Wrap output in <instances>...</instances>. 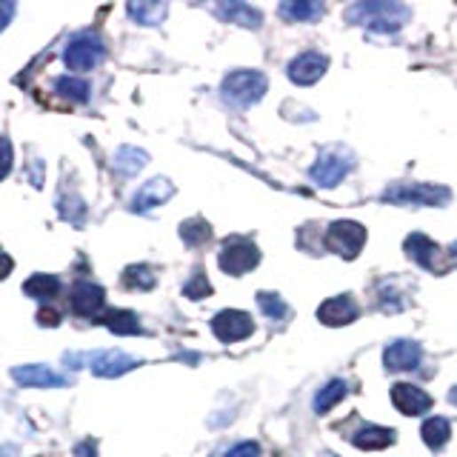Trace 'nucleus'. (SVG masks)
<instances>
[{
  "label": "nucleus",
  "mask_w": 457,
  "mask_h": 457,
  "mask_svg": "<svg viewBox=\"0 0 457 457\" xmlns=\"http://www.w3.org/2000/svg\"><path fill=\"white\" fill-rule=\"evenodd\" d=\"M257 264H260L257 246L249 243V240H240V238L229 240V243L224 246V252L217 255V266H220V272L232 274V278H238V274L252 272Z\"/></svg>",
  "instance_id": "nucleus-8"
},
{
  "label": "nucleus",
  "mask_w": 457,
  "mask_h": 457,
  "mask_svg": "<svg viewBox=\"0 0 457 457\" xmlns=\"http://www.w3.org/2000/svg\"><path fill=\"white\" fill-rule=\"evenodd\" d=\"M212 332L220 343H240L246 337H252L255 320L240 309H224L212 318Z\"/></svg>",
  "instance_id": "nucleus-9"
},
{
  "label": "nucleus",
  "mask_w": 457,
  "mask_h": 457,
  "mask_svg": "<svg viewBox=\"0 0 457 457\" xmlns=\"http://www.w3.org/2000/svg\"><path fill=\"white\" fill-rule=\"evenodd\" d=\"M183 295H186L189 300H206L209 295H212V283H209L203 269L194 272V278L186 286H183Z\"/></svg>",
  "instance_id": "nucleus-32"
},
{
  "label": "nucleus",
  "mask_w": 457,
  "mask_h": 457,
  "mask_svg": "<svg viewBox=\"0 0 457 457\" xmlns=\"http://www.w3.org/2000/svg\"><path fill=\"white\" fill-rule=\"evenodd\" d=\"M12 381L20 383V386H29V389H67L72 381L67 374L55 372L51 366L43 363H26V366H15L12 369Z\"/></svg>",
  "instance_id": "nucleus-10"
},
{
  "label": "nucleus",
  "mask_w": 457,
  "mask_h": 457,
  "mask_svg": "<svg viewBox=\"0 0 457 457\" xmlns=\"http://www.w3.org/2000/svg\"><path fill=\"white\" fill-rule=\"evenodd\" d=\"M121 283H123V289L149 292V289H154V283H158V278H154L152 266H146V264H138V266H129V269L123 272Z\"/></svg>",
  "instance_id": "nucleus-27"
},
{
  "label": "nucleus",
  "mask_w": 457,
  "mask_h": 457,
  "mask_svg": "<svg viewBox=\"0 0 457 457\" xmlns=\"http://www.w3.org/2000/svg\"><path fill=\"white\" fill-rule=\"evenodd\" d=\"M358 315H360V309H358L355 297H351V295L329 297L318 309V320L323 326H349L351 320H358Z\"/></svg>",
  "instance_id": "nucleus-15"
},
{
  "label": "nucleus",
  "mask_w": 457,
  "mask_h": 457,
  "mask_svg": "<svg viewBox=\"0 0 457 457\" xmlns=\"http://www.w3.org/2000/svg\"><path fill=\"white\" fill-rule=\"evenodd\" d=\"M29 175H32V186L43 189V161H32L29 163Z\"/></svg>",
  "instance_id": "nucleus-36"
},
{
  "label": "nucleus",
  "mask_w": 457,
  "mask_h": 457,
  "mask_svg": "<svg viewBox=\"0 0 457 457\" xmlns=\"http://www.w3.org/2000/svg\"><path fill=\"white\" fill-rule=\"evenodd\" d=\"M106 58V43L98 32H81L75 35L72 41L63 49V63L72 72H89L95 69L98 63Z\"/></svg>",
  "instance_id": "nucleus-4"
},
{
  "label": "nucleus",
  "mask_w": 457,
  "mask_h": 457,
  "mask_svg": "<svg viewBox=\"0 0 457 457\" xmlns=\"http://www.w3.org/2000/svg\"><path fill=\"white\" fill-rule=\"evenodd\" d=\"M67 363H86L91 366V372H95L98 377H121L126 372H132L140 366L138 358L126 355V351L121 349H109V351H86V355H77V351H69L67 355ZM77 366V369H81Z\"/></svg>",
  "instance_id": "nucleus-5"
},
{
  "label": "nucleus",
  "mask_w": 457,
  "mask_h": 457,
  "mask_svg": "<svg viewBox=\"0 0 457 457\" xmlns=\"http://www.w3.org/2000/svg\"><path fill=\"white\" fill-rule=\"evenodd\" d=\"M172 194H175V186L166 177H152L149 183H143L140 192L132 198V212L146 215L149 209L163 206L169 198H172Z\"/></svg>",
  "instance_id": "nucleus-16"
},
{
  "label": "nucleus",
  "mask_w": 457,
  "mask_h": 457,
  "mask_svg": "<svg viewBox=\"0 0 457 457\" xmlns=\"http://www.w3.org/2000/svg\"><path fill=\"white\" fill-rule=\"evenodd\" d=\"M58 215L72 226H81L86 220V203L77 192H63L58 194Z\"/></svg>",
  "instance_id": "nucleus-26"
},
{
  "label": "nucleus",
  "mask_w": 457,
  "mask_h": 457,
  "mask_svg": "<svg viewBox=\"0 0 457 457\" xmlns=\"http://www.w3.org/2000/svg\"><path fill=\"white\" fill-rule=\"evenodd\" d=\"M269 89V81L264 72L257 69H238L226 75V81L220 83V95H224L226 103H232V106L238 109H249L255 106V103L266 95Z\"/></svg>",
  "instance_id": "nucleus-1"
},
{
  "label": "nucleus",
  "mask_w": 457,
  "mask_h": 457,
  "mask_svg": "<svg viewBox=\"0 0 457 457\" xmlns=\"http://www.w3.org/2000/svg\"><path fill=\"white\" fill-rule=\"evenodd\" d=\"M23 292L35 300H51L60 292V278L58 274H46V272L32 274V278L23 283Z\"/></svg>",
  "instance_id": "nucleus-25"
},
{
  "label": "nucleus",
  "mask_w": 457,
  "mask_h": 457,
  "mask_svg": "<svg viewBox=\"0 0 457 457\" xmlns=\"http://www.w3.org/2000/svg\"><path fill=\"white\" fill-rule=\"evenodd\" d=\"M15 446H0V457H15Z\"/></svg>",
  "instance_id": "nucleus-40"
},
{
  "label": "nucleus",
  "mask_w": 457,
  "mask_h": 457,
  "mask_svg": "<svg viewBox=\"0 0 457 457\" xmlns=\"http://www.w3.org/2000/svg\"><path fill=\"white\" fill-rule=\"evenodd\" d=\"M383 201L398 206H446L452 192L435 183H395L383 192Z\"/></svg>",
  "instance_id": "nucleus-3"
},
{
  "label": "nucleus",
  "mask_w": 457,
  "mask_h": 457,
  "mask_svg": "<svg viewBox=\"0 0 457 457\" xmlns=\"http://www.w3.org/2000/svg\"><path fill=\"white\" fill-rule=\"evenodd\" d=\"M18 15V6L12 4V0H0V32L6 29V26L12 23V18Z\"/></svg>",
  "instance_id": "nucleus-35"
},
{
  "label": "nucleus",
  "mask_w": 457,
  "mask_h": 457,
  "mask_svg": "<svg viewBox=\"0 0 457 457\" xmlns=\"http://www.w3.org/2000/svg\"><path fill=\"white\" fill-rule=\"evenodd\" d=\"M421 435H423V443H426L429 449L440 452V449L449 443V437H452V423L446 421V417H440V414L426 417V423H423V429H421Z\"/></svg>",
  "instance_id": "nucleus-23"
},
{
  "label": "nucleus",
  "mask_w": 457,
  "mask_h": 457,
  "mask_svg": "<svg viewBox=\"0 0 457 457\" xmlns=\"http://www.w3.org/2000/svg\"><path fill=\"white\" fill-rule=\"evenodd\" d=\"M226 457H260V446L255 440H243V443H234V446L226 452Z\"/></svg>",
  "instance_id": "nucleus-34"
},
{
  "label": "nucleus",
  "mask_w": 457,
  "mask_h": 457,
  "mask_svg": "<svg viewBox=\"0 0 457 457\" xmlns=\"http://www.w3.org/2000/svg\"><path fill=\"white\" fill-rule=\"evenodd\" d=\"M55 89L60 91L63 98H72L77 103H86L89 91H91V86L83 81V77H60V81H55Z\"/></svg>",
  "instance_id": "nucleus-31"
},
{
  "label": "nucleus",
  "mask_w": 457,
  "mask_h": 457,
  "mask_svg": "<svg viewBox=\"0 0 457 457\" xmlns=\"http://www.w3.org/2000/svg\"><path fill=\"white\" fill-rule=\"evenodd\" d=\"M391 403H395V409L400 414H409V417L426 414L435 406L432 395L423 391L421 386H414V383H395L391 386Z\"/></svg>",
  "instance_id": "nucleus-12"
},
{
  "label": "nucleus",
  "mask_w": 457,
  "mask_h": 457,
  "mask_svg": "<svg viewBox=\"0 0 457 457\" xmlns=\"http://www.w3.org/2000/svg\"><path fill=\"white\" fill-rule=\"evenodd\" d=\"M15 269V260H12L6 252H0V280L4 278H9V272Z\"/></svg>",
  "instance_id": "nucleus-39"
},
{
  "label": "nucleus",
  "mask_w": 457,
  "mask_h": 457,
  "mask_svg": "<svg viewBox=\"0 0 457 457\" xmlns=\"http://www.w3.org/2000/svg\"><path fill=\"white\" fill-rule=\"evenodd\" d=\"M257 306H260V311H264L269 320L289 318V306H286L283 297L274 295V292H257Z\"/></svg>",
  "instance_id": "nucleus-30"
},
{
  "label": "nucleus",
  "mask_w": 457,
  "mask_h": 457,
  "mask_svg": "<svg viewBox=\"0 0 457 457\" xmlns=\"http://www.w3.org/2000/svg\"><path fill=\"white\" fill-rule=\"evenodd\" d=\"M75 457H98V443H95V440H83V443H77Z\"/></svg>",
  "instance_id": "nucleus-37"
},
{
  "label": "nucleus",
  "mask_w": 457,
  "mask_h": 457,
  "mask_svg": "<svg viewBox=\"0 0 457 457\" xmlns=\"http://www.w3.org/2000/svg\"><path fill=\"white\" fill-rule=\"evenodd\" d=\"M180 240L189 246V249H201V246H206L209 240H212V226L206 224V220L201 217H189L180 224Z\"/></svg>",
  "instance_id": "nucleus-24"
},
{
  "label": "nucleus",
  "mask_w": 457,
  "mask_h": 457,
  "mask_svg": "<svg viewBox=\"0 0 457 457\" xmlns=\"http://www.w3.org/2000/svg\"><path fill=\"white\" fill-rule=\"evenodd\" d=\"M423 360V349L414 341H395L383 351V366L389 372H412Z\"/></svg>",
  "instance_id": "nucleus-14"
},
{
  "label": "nucleus",
  "mask_w": 457,
  "mask_h": 457,
  "mask_svg": "<svg viewBox=\"0 0 457 457\" xmlns=\"http://www.w3.org/2000/svg\"><path fill=\"white\" fill-rule=\"evenodd\" d=\"M215 15L229 23L246 26V29H260V23H264V15L249 4H220L215 6Z\"/></svg>",
  "instance_id": "nucleus-19"
},
{
  "label": "nucleus",
  "mask_w": 457,
  "mask_h": 457,
  "mask_svg": "<svg viewBox=\"0 0 457 457\" xmlns=\"http://www.w3.org/2000/svg\"><path fill=\"white\" fill-rule=\"evenodd\" d=\"M106 303V289L100 283L91 280H77L72 289V311L77 318H95Z\"/></svg>",
  "instance_id": "nucleus-13"
},
{
  "label": "nucleus",
  "mask_w": 457,
  "mask_h": 457,
  "mask_svg": "<svg viewBox=\"0 0 457 457\" xmlns=\"http://www.w3.org/2000/svg\"><path fill=\"white\" fill-rule=\"evenodd\" d=\"M351 166H355V161H351V154L343 146H329L326 152H320L315 166L309 169V177L320 189H335L351 172Z\"/></svg>",
  "instance_id": "nucleus-6"
},
{
  "label": "nucleus",
  "mask_w": 457,
  "mask_h": 457,
  "mask_svg": "<svg viewBox=\"0 0 457 457\" xmlns=\"http://www.w3.org/2000/svg\"><path fill=\"white\" fill-rule=\"evenodd\" d=\"M366 238H369L366 226H360L358 220H335V224L326 229V249L346 260H355L366 246Z\"/></svg>",
  "instance_id": "nucleus-7"
},
{
  "label": "nucleus",
  "mask_w": 457,
  "mask_h": 457,
  "mask_svg": "<svg viewBox=\"0 0 457 457\" xmlns=\"http://www.w3.org/2000/svg\"><path fill=\"white\" fill-rule=\"evenodd\" d=\"M409 9L398 4H358L346 12L351 23H360L366 29L374 32H398L403 20H406Z\"/></svg>",
  "instance_id": "nucleus-2"
},
{
  "label": "nucleus",
  "mask_w": 457,
  "mask_h": 457,
  "mask_svg": "<svg viewBox=\"0 0 457 457\" xmlns=\"http://www.w3.org/2000/svg\"><path fill=\"white\" fill-rule=\"evenodd\" d=\"M351 443L363 452H381L386 446L395 443V429H386V426H363L351 435Z\"/></svg>",
  "instance_id": "nucleus-18"
},
{
  "label": "nucleus",
  "mask_w": 457,
  "mask_h": 457,
  "mask_svg": "<svg viewBox=\"0 0 457 457\" xmlns=\"http://www.w3.org/2000/svg\"><path fill=\"white\" fill-rule=\"evenodd\" d=\"M326 69H329V58L320 55V51H303V55H297L289 63L286 75H289V81L297 86H311L326 75Z\"/></svg>",
  "instance_id": "nucleus-11"
},
{
  "label": "nucleus",
  "mask_w": 457,
  "mask_h": 457,
  "mask_svg": "<svg viewBox=\"0 0 457 457\" xmlns=\"http://www.w3.org/2000/svg\"><path fill=\"white\" fill-rule=\"evenodd\" d=\"M452 400H454V403H457V391H452Z\"/></svg>",
  "instance_id": "nucleus-41"
},
{
  "label": "nucleus",
  "mask_w": 457,
  "mask_h": 457,
  "mask_svg": "<svg viewBox=\"0 0 457 457\" xmlns=\"http://www.w3.org/2000/svg\"><path fill=\"white\" fill-rule=\"evenodd\" d=\"M37 320H41L43 326H58L60 323V311H55V309H41V311H37Z\"/></svg>",
  "instance_id": "nucleus-38"
},
{
  "label": "nucleus",
  "mask_w": 457,
  "mask_h": 457,
  "mask_svg": "<svg viewBox=\"0 0 457 457\" xmlns=\"http://www.w3.org/2000/svg\"><path fill=\"white\" fill-rule=\"evenodd\" d=\"M278 12H280V18L292 20V23H311L323 15V6L320 4H297V0H292V4H280Z\"/></svg>",
  "instance_id": "nucleus-28"
},
{
  "label": "nucleus",
  "mask_w": 457,
  "mask_h": 457,
  "mask_svg": "<svg viewBox=\"0 0 457 457\" xmlns=\"http://www.w3.org/2000/svg\"><path fill=\"white\" fill-rule=\"evenodd\" d=\"M114 169H117V175L121 177H135L140 169H146L149 163V154L138 149V146H121L114 152Z\"/></svg>",
  "instance_id": "nucleus-20"
},
{
  "label": "nucleus",
  "mask_w": 457,
  "mask_h": 457,
  "mask_svg": "<svg viewBox=\"0 0 457 457\" xmlns=\"http://www.w3.org/2000/svg\"><path fill=\"white\" fill-rule=\"evenodd\" d=\"M126 15L140 26H161L163 18L169 15L166 4H149V0H135V4L126 6Z\"/></svg>",
  "instance_id": "nucleus-21"
},
{
  "label": "nucleus",
  "mask_w": 457,
  "mask_h": 457,
  "mask_svg": "<svg viewBox=\"0 0 457 457\" xmlns=\"http://www.w3.org/2000/svg\"><path fill=\"white\" fill-rule=\"evenodd\" d=\"M406 255L414 260L417 266L435 272L437 269V257H440V246L432 238H426V234L414 232L406 238Z\"/></svg>",
  "instance_id": "nucleus-17"
},
{
  "label": "nucleus",
  "mask_w": 457,
  "mask_h": 457,
  "mask_svg": "<svg viewBox=\"0 0 457 457\" xmlns=\"http://www.w3.org/2000/svg\"><path fill=\"white\" fill-rule=\"evenodd\" d=\"M346 381H329L326 383L318 395H315V412L318 414H326V412H332L337 403H341L346 398Z\"/></svg>",
  "instance_id": "nucleus-29"
},
{
  "label": "nucleus",
  "mask_w": 457,
  "mask_h": 457,
  "mask_svg": "<svg viewBox=\"0 0 457 457\" xmlns=\"http://www.w3.org/2000/svg\"><path fill=\"white\" fill-rule=\"evenodd\" d=\"M100 323L106 326L109 332L114 335H140V323H138V315L129 309H109L100 315Z\"/></svg>",
  "instance_id": "nucleus-22"
},
{
  "label": "nucleus",
  "mask_w": 457,
  "mask_h": 457,
  "mask_svg": "<svg viewBox=\"0 0 457 457\" xmlns=\"http://www.w3.org/2000/svg\"><path fill=\"white\" fill-rule=\"evenodd\" d=\"M12 163H15V146H12L9 138L0 135V180L12 172Z\"/></svg>",
  "instance_id": "nucleus-33"
}]
</instances>
